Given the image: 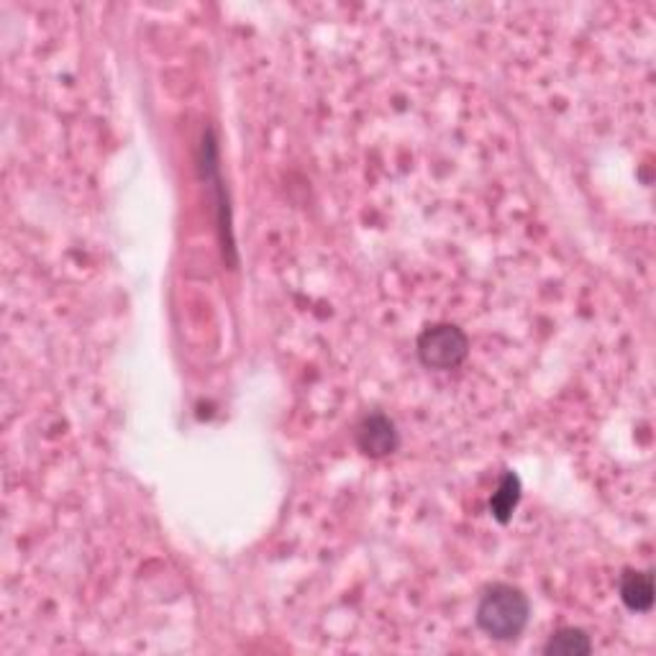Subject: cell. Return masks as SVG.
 Listing matches in <instances>:
<instances>
[{
	"label": "cell",
	"instance_id": "1",
	"mask_svg": "<svg viewBox=\"0 0 656 656\" xmlns=\"http://www.w3.org/2000/svg\"><path fill=\"white\" fill-rule=\"evenodd\" d=\"M477 626L496 641H516L531 618V603L516 584L498 582L477 603Z\"/></svg>",
	"mask_w": 656,
	"mask_h": 656
},
{
	"label": "cell",
	"instance_id": "2",
	"mask_svg": "<svg viewBox=\"0 0 656 656\" xmlns=\"http://www.w3.org/2000/svg\"><path fill=\"white\" fill-rule=\"evenodd\" d=\"M415 355L428 370H456L470 357V336L454 323H434L421 331L419 342H415Z\"/></svg>",
	"mask_w": 656,
	"mask_h": 656
},
{
	"label": "cell",
	"instance_id": "3",
	"mask_svg": "<svg viewBox=\"0 0 656 656\" xmlns=\"http://www.w3.org/2000/svg\"><path fill=\"white\" fill-rule=\"evenodd\" d=\"M355 439L359 451L364 456H370V460H385V456L395 454L400 447L398 428H395V423L385 413H366L357 423Z\"/></svg>",
	"mask_w": 656,
	"mask_h": 656
},
{
	"label": "cell",
	"instance_id": "4",
	"mask_svg": "<svg viewBox=\"0 0 656 656\" xmlns=\"http://www.w3.org/2000/svg\"><path fill=\"white\" fill-rule=\"evenodd\" d=\"M620 601L633 613H648L654 608V575L641 569H623L618 582Z\"/></svg>",
	"mask_w": 656,
	"mask_h": 656
},
{
	"label": "cell",
	"instance_id": "5",
	"mask_svg": "<svg viewBox=\"0 0 656 656\" xmlns=\"http://www.w3.org/2000/svg\"><path fill=\"white\" fill-rule=\"evenodd\" d=\"M520 479L516 472H505L503 477H500L498 490L492 492L490 498V516L498 520V524H507V520L513 518V513H516V507L520 503Z\"/></svg>",
	"mask_w": 656,
	"mask_h": 656
},
{
	"label": "cell",
	"instance_id": "6",
	"mask_svg": "<svg viewBox=\"0 0 656 656\" xmlns=\"http://www.w3.org/2000/svg\"><path fill=\"white\" fill-rule=\"evenodd\" d=\"M544 654L546 656H588V654H592V639L588 636V631L569 626V629H559L549 636V641L544 644Z\"/></svg>",
	"mask_w": 656,
	"mask_h": 656
}]
</instances>
